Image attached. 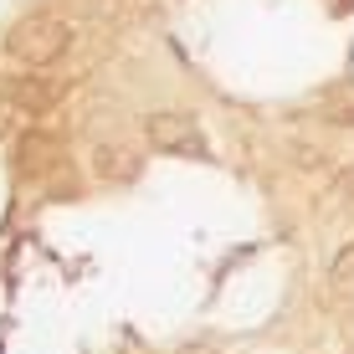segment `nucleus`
Segmentation results:
<instances>
[{
  "mask_svg": "<svg viewBox=\"0 0 354 354\" xmlns=\"http://www.w3.org/2000/svg\"><path fill=\"white\" fill-rule=\"evenodd\" d=\"M93 169H97V180H133L139 175V160L129 149H97Z\"/></svg>",
  "mask_w": 354,
  "mask_h": 354,
  "instance_id": "obj_6",
  "label": "nucleus"
},
{
  "mask_svg": "<svg viewBox=\"0 0 354 354\" xmlns=\"http://www.w3.org/2000/svg\"><path fill=\"white\" fill-rule=\"evenodd\" d=\"M324 118L339 129H354V103H324Z\"/></svg>",
  "mask_w": 354,
  "mask_h": 354,
  "instance_id": "obj_8",
  "label": "nucleus"
},
{
  "mask_svg": "<svg viewBox=\"0 0 354 354\" xmlns=\"http://www.w3.org/2000/svg\"><path fill=\"white\" fill-rule=\"evenodd\" d=\"M72 41H77V26L62 21V16H26V21H16V26L6 31L10 62H21L26 72H41L52 62H62L72 52Z\"/></svg>",
  "mask_w": 354,
  "mask_h": 354,
  "instance_id": "obj_1",
  "label": "nucleus"
},
{
  "mask_svg": "<svg viewBox=\"0 0 354 354\" xmlns=\"http://www.w3.org/2000/svg\"><path fill=\"white\" fill-rule=\"evenodd\" d=\"M328 201H334V211L354 216V165H349V169H339V175H334V185H328Z\"/></svg>",
  "mask_w": 354,
  "mask_h": 354,
  "instance_id": "obj_7",
  "label": "nucleus"
},
{
  "mask_svg": "<svg viewBox=\"0 0 354 354\" xmlns=\"http://www.w3.org/2000/svg\"><path fill=\"white\" fill-rule=\"evenodd\" d=\"M144 139H149V149H165V154H205V133L190 113H149Z\"/></svg>",
  "mask_w": 354,
  "mask_h": 354,
  "instance_id": "obj_2",
  "label": "nucleus"
},
{
  "mask_svg": "<svg viewBox=\"0 0 354 354\" xmlns=\"http://www.w3.org/2000/svg\"><path fill=\"white\" fill-rule=\"evenodd\" d=\"M62 97V82H46V77H6L0 88V108L10 118H36Z\"/></svg>",
  "mask_w": 354,
  "mask_h": 354,
  "instance_id": "obj_3",
  "label": "nucleus"
},
{
  "mask_svg": "<svg viewBox=\"0 0 354 354\" xmlns=\"http://www.w3.org/2000/svg\"><path fill=\"white\" fill-rule=\"evenodd\" d=\"M328 292H334L344 308H354V241L334 257V267H328Z\"/></svg>",
  "mask_w": 354,
  "mask_h": 354,
  "instance_id": "obj_5",
  "label": "nucleus"
},
{
  "mask_svg": "<svg viewBox=\"0 0 354 354\" xmlns=\"http://www.w3.org/2000/svg\"><path fill=\"white\" fill-rule=\"evenodd\" d=\"M57 160H62V144L52 139V133H26V139L16 144V165L21 175H46V169H57Z\"/></svg>",
  "mask_w": 354,
  "mask_h": 354,
  "instance_id": "obj_4",
  "label": "nucleus"
}]
</instances>
